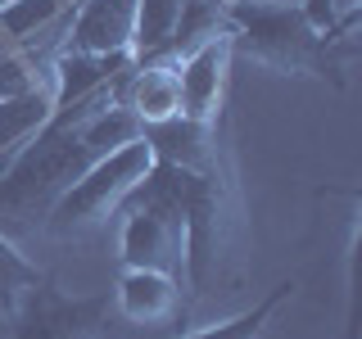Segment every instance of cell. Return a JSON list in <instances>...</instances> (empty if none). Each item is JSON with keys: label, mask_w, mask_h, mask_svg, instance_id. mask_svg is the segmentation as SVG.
<instances>
[{"label": "cell", "mask_w": 362, "mask_h": 339, "mask_svg": "<svg viewBox=\"0 0 362 339\" xmlns=\"http://www.w3.org/2000/svg\"><path fill=\"white\" fill-rule=\"evenodd\" d=\"M136 68V64H132ZM127 68V73H132ZM122 73V77H127ZM122 77L82 100L54 105L41 131L0 167V218L18 226H45L50 203L86 172L95 158L141 136L132 109H122Z\"/></svg>", "instance_id": "2"}, {"label": "cell", "mask_w": 362, "mask_h": 339, "mask_svg": "<svg viewBox=\"0 0 362 339\" xmlns=\"http://www.w3.org/2000/svg\"><path fill=\"white\" fill-rule=\"evenodd\" d=\"M109 308V294H64L50 276H41L5 316V339H100Z\"/></svg>", "instance_id": "6"}, {"label": "cell", "mask_w": 362, "mask_h": 339, "mask_svg": "<svg viewBox=\"0 0 362 339\" xmlns=\"http://www.w3.org/2000/svg\"><path fill=\"white\" fill-rule=\"evenodd\" d=\"M294 280H281L276 290L267 294V299H258L249 312H240V316H226V321H218V326H204V331H190V335H177V339H263V331H267V321L276 316V308L286 299H294Z\"/></svg>", "instance_id": "13"}, {"label": "cell", "mask_w": 362, "mask_h": 339, "mask_svg": "<svg viewBox=\"0 0 362 339\" xmlns=\"http://www.w3.org/2000/svg\"><path fill=\"white\" fill-rule=\"evenodd\" d=\"M181 14V0H136V32H132V59L136 64H158L173 41Z\"/></svg>", "instance_id": "12"}, {"label": "cell", "mask_w": 362, "mask_h": 339, "mask_svg": "<svg viewBox=\"0 0 362 339\" xmlns=\"http://www.w3.org/2000/svg\"><path fill=\"white\" fill-rule=\"evenodd\" d=\"M150 163H154V150H150V141H145V131L132 136L127 145H118V150H109L105 158H95V163L50 203L41 231L54 235V240H86V235H95L100 226L118 213V203L136 190V181L150 172Z\"/></svg>", "instance_id": "5"}, {"label": "cell", "mask_w": 362, "mask_h": 339, "mask_svg": "<svg viewBox=\"0 0 362 339\" xmlns=\"http://www.w3.org/2000/svg\"><path fill=\"white\" fill-rule=\"evenodd\" d=\"M173 68H177V90H181V118L186 122L226 118V68H231V37L226 32L199 41Z\"/></svg>", "instance_id": "7"}, {"label": "cell", "mask_w": 362, "mask_h": 339, "mask_svg": "<svg viewBox=\"0 0 362 339\" xmlns=\"http://www.w3.org/2000/svg\"><path fill=\"white\" fill-rule=\"evenodd\" d=\"M154 158L173 172L177 208L186 222V267H181V308L195 312L213 299H231L249 276V208L231 150V127L218 122H158L145 127Z\"/></svg>", "instance_id": "1"}, {"label": "cell", "mask_w": 362, "mask_h": 339, "mask_svg": "<svg viewBox=\"0 0 362 339\" xmlns=\"http://www.w3.org/2000/svg\"><path fill=\"white\" fill-rule=\"evenodd\" d=\"M50 109H54V90H50V82L23 90V95L0 100V167H5L9 158H14L23 145H28L32 136L41 131V122L50 118Z\"/></svg>", "instance_id": "11"}, {"label": "cell", "mask_w": 362, "mask_h": 339, "mask_svg": "<svg viewBox=\"0 0 362 339\" xmlns=\"http://www.w3.org/2000/svg\"><path fill=\"white\" fill-rule=\"evenodd\" d=\"M122 231H118V258L122 267H154L181 280L186 267V222L177 208L173 172L163 158H154L150 172L136 181V190L118 203Z\"/></svg>", "instance_id": "4"}, {"label": "cell", "mask_w": 362, "mask_h": 339, "mask_svg": "<svg viewBox=\"0 0 362 339\" xmlns=\"http://www.w3.org/2000/svg\"><path fill=\"white\" fill-rule=\"evenodd\" d=\"M113 308L132 326H173L181 321V280L154 267H122Z\"/></svg>", "instance_id": "9"}, {"label": "cell", "mask_w": 362, "mask_h": 339, "mask_svg": "<svg viewBox=\"0 0 362 339\" xmlns=\"http://www.w3.org/2000/svg\"><path fill=\"white\" fill-rule=\"evenodd\" d=\"M122 109H132V118L145 127L181 118V90H177V68L173 64H136L122 77Z\"/></svg>", "instance_id": "10"}, {"label": "cell", "mask_w": 362, "mask_h": 339, "mask_svg": "<svg viewBox=\"0 0 362 339\" xmlns=\"http://www.w3.org/2000/svg\"><path fill=\"white\" fill-rule=\"evenodd\" d=\"M37 280H41L37 263H28V258H23V249L9 240L5 231H0V316L14 312L18 294L28 290V285H37Z\"/></svg>", "instance_id": "14"}, {"label": "cell", "mask_w": 362, "mask_h": 339, "mask_svg": "<svg viewBox=\"0 0 362 339\" xmlns=\"http://www.w3.org/2000/svg\"><path fill=\"white\" fill-rule=\"evenodd\" d=\"M231 59H249L276 77H322L335 90H344V64L349 45H335L331 37L303 18L299 0H226L222 5Z\"/></svg>", "instance_id": "3"}, {"label": "cell", "mask_w": 362, "mask_h": 339, "mask_svg": "<svg viewBox=\"0 0 362 339\" xmlns=\"http://www.w3.org/2000/svg\"><path fill=\"white\" fill-rule=\"evenodd\" d=\"M136 0H77L59 50L77 54H132Z\"/></svg>", "instance_id": "8"}]
</instances>
